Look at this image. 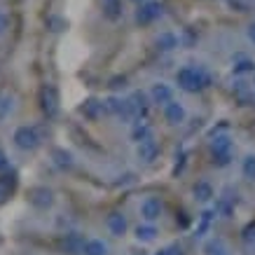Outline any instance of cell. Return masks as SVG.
<instances>
[{"label":"cell","mask_w":255,"mask_h":255,"mask_svg":"<svg viewBox=\"0 0 255 255\" xmlns=\"http://www.w3.org/2000/svg\"><path fill=\"white\" fill-rule=\"evenodd\" d=\"M152 138V129H150V124L145 122H133L131 127V140L138 145V143H143V140Z\"/></svg>","instance_id":"obj_17"},{"label":"cell","mask_w":255,"mask_h":255,"mask_svg":"<svg viewBox=\"0 0 255 255\" xmlns=\"http://www.w3.org/2000/svg\"><path fill=\"white\" fill-rule=\"evenodd\" d=\"M85 237L78 232H68V234H63V239H61V251L66 255H85Z\"/></svg>","instance_id":"obj_7"},{"label":"cell","mask_w":255,"mask_h":255,"mask_svg":"<svg viewBox=\"0 0 255 255\" xmlns=\"http://www.w3.org/2000/svg\"><path fill=\"white\" fill-rule=\"evenodd\" d=\"M216 216H223V218L232 216V201L227 199V197H220L216 201Z\"/></svg>","instance_id":"obj_24"},{"label":"cell","mask_w":255,"mask_h":255,"mask_svg":"<svg viewBox=\"0 0 255 255\" xmlns=\"http://www.w3.org/2000/svg\"><path fill=\"white\" fill-rule=\"evenodd\" d=\"M106 113L120 117L124 122H131V106H129V99H122V96H110L106 101Z\"/></svg>","instance_id":"obj_5"},{"label":"cell","mask_w":255,"mask_h":255,"mask_svg":"<svg viewBox=\"0 0 255 255\" xmlns=\"http://www.w3.org/2000/svg\"><path fill=\"white\" fill-rule=\"evenodd\" d=\"M136 155H138V159H143L145 164L155 162L157 155H159V143H157L155 138L143 140V143H138V147H136Z\"/></svg>","instance_id":"obj_11"},{"label":"cell","mask_w":255,"mask_h":255,"mask_svg":"<svg viewBox=\"0 0 255 255\" xmlns=\"http://www.w3.org/2000/svg\"><path fill=\"white\" fill-rule=\"evenodd\" d=\"M241 173H244V178H248V180H255V155H246V157H244Z\"/></svg>","instance_id":"obj_23"},{"label":"cell","mask_w":255,"mask_h":255,"mask_svg":"<svg viewBox=\"0 0 255 255\" xmlns=\"http://www.w3.org/2000/svg\"><path fill=\"white\" fill-rule=\"evenodd\" d=\"M232 138L223 133V136H216V138L211 140V155H213V164L216 166H227V164L232 162Z\"/></svg>","instance_id":"obj_2"},{"label":"cell","mask_w":255,"mask_h":255,"mask_svg":"<svg viewBox=\"0 0 255 255\" xmlns=\"http://www.w3.org/2000/svg\"><path fill=\"white\" fill-rule=\"evenodd\" d=\"M40 131L35 129V127H19L14 131V145L19 147V150H26V152H31V150H35V147H40Z\"/></svg>","instance_id":"obj_3"},{"label":"cell","mask_w":255,"mask_h":255,"mask_svg":"<svg viewBox=\"0 0 255 255\" xmlns=\"http://www.w3.org/2000/svg\"><path fill=\"white\" fill-rule=\"evenodd\" d=\"M157 227L155 223H143L136 227V239L140 241V244H150V241H155L157 239Z\"/></svg>","instance_id":"obj_15"},{"label":"cell","mask_w":255,"mask_h":255,"mask_svg":"<svg viewBox=\"0 0 255 255\" xmlns=\"http://www.w3.org/2000/svg\"><path fill=\"white\" fill-rule=\"evenodd\" d=\"M106 225H108V230L113 237H124L127 234V230H129V223H127V216L124 213H120V211H113L108 216V220H106Z\"/></svg>","instance_id":"obj_10"},{"label":"cell","mask_w":255,"mask_h":255,"mask_svg":"<svg viewBox=\"0 0 255 255\" xmlns=\"http://www.w3.org/2000/svg\"><path fill=\"white\" fill-rule=\"evenodd\" d=\"M150 101L157 103V106H166V103L173 101V89L166 82H155L152 89H150Z\"/></svg>","instance_id":"obj_9"},{"label":"cell","mask_w":255,"mask_h":255,"mask_svg":"<svg viewBox=\"0 0 255 255\" xmlns=\"http://www.w3.org/2000/svg\"><path fill=\"white\" fill-rule=\"evenodd\" d=\"M232 70L237 73V75H241V73H253V70H255V63L251 61V59H241V61H237L232 66Z\"/></svg>","instance_id":"obj_27"},{"label":"cell","mask_w":255,"mask_h":255,"mask_svg":"<svg viewBox=\"0 0 255 255\" xmlns=\"http://www.w3.org/2000/svg\"><path fill=\"white\" fill-rule=\"evenodd\" d=\"M157 16H159V5H157V2H145V5L138 9L136 19H138L140 23H150V21H155Z\"/></svg>","instance_id":"obj_18"},{"label":"cell","mask_w":255,"mask_h":255,"mask_svg":"<svg viewBox=\"0 0 255 255\" xmlns=\"http://www.w3.org/2000/svg\"><path fill=\"white\" fill-rule=\"evenodd\" d=\"M85 255H108V246L101 239H89L85 244Z\"/></svg>","instance_id":"obj_22"},{"label":"cell","mask_w":255,"mask_h":255,"mask_svg":"<svg viewBox=\"0 0 255 255\" xmlns=\"http://www.w3.org/2000/svg\"><path fill=\"white\" fill-rule=\"evenodd\" d=\"M5 166H7V157H5V152L0 150V171L5 169Z\"/></svg>","instance_id":"obj_32"},{"label":"cell","mask_w":255,"mask_h":255,"mask_svg":"<svg viewBox=\"0 0 255 255\" xmlns=\"http://www.w3.org/2000/svg\"><path fill=\"white\" fill-rule=\"evenodd\" d=\"M157 47H159V49H164V52H171V49H176V47H178L176 35H171V33H164L162 38L157 40Z\"/></svg>","instance_id":"obj_25"},{"label":"cell","mask_w":255,"mask_h":255,"mask_svg":"<svg viewBox=\"0 0 255 255\" xmlns=\"http://www.w3.org/2000/svg\"><path fill=\"white\" fill-rule=\"evenodd\" d=\"M9 110H12V96L2 94V96H0V117L9 115Z\"/></svg>","instance_id":"obj_28"},{"label":"cell","mask_w":255,"mask_h":255,"mask_svg":"<svg viewBox=\"0 0 255 255\" xmlns=\"http://www.w3.org/2000/svg\"><path fill=\"white\" fill-rule=\"evenodd\" d=\"M192 192H194V199L201 201V204H206V201H211L213 197H216V192H213L211 183H206V180H199V183L192 187Z\"/></svg>","instance_id":"obj_16"},{"label":"cell","mask_w":255,"mask_h":255,"mask_svg":"<svg viewBox=\"0 0 255 255\" xmlns=\"http://www.w3.org/2000/svg\"><path fill=\"white\" fill-rule=\"evenodd\" d=\"M5 31H7V16L0 14V35H2Z\"/></svg>","instance_id":"obj_31"},{"label":"cell","mask_w":255,"mask_h":255,"mask_svg":"<svg viewBox=\"0 0 255 255\" xmlns=\"http://www.w3.org/2000/svg\"><path fill=\"white\" fill-rule=\"evenodd\" d=\"M155 255H183V248L178 246V244H169V246L159 248Z\"/></svg>","instance_id":"obj_29"},{"label":"cell","mask_w":255,"mask_h":255,"mask_svg":"<svg viewBox=\"0 0 255 255\" xmlns=\"http://www.w3.org/2000/svg\"><path fill=\"white\" fill-rule=\"evenodd\" d=\"M16 185V173L12 171V173H5V176H0V192L5 194L9 192V190H14Z\"/></svg>","instance_id":"obj_26"},{"label":"cell","mask_w":255,"mask_h":255,"mask_svg":"<svg viewBox=\"0 0 255 255\" xmlns=\"http://www.w3.org/2000/svg\"><path fill=\"white\" fill-rule=\"evenodd\" d=\"M31 204L38 206V209H49V206L54 204L52 190H47V187H35V190H31Z\"/></svg>","instance_id":"obj_13"},{"label":"cell","mask_w":255,"mask_h":255,"mask_svg":"<svg viewBox=\"0 0 255 255\" xmlns=\"http://www.w3.org/2000/svg\"><path fill=\"white\" fill-rule=\"evenodd\" d=\"M52 157H54V164L59 166V169H73V155H70L68 150H61V147H56L54 152H52Z\"/></svg>","instance_id":"obj_21"},{"label":"cell","mask_w":255,"mask_h":255,"mask_svg":"<svg viewBox=\"0 0 255 255\" xmlns=\"http://www.w3.org/2000/svg\"><path fill=\"white\" fill-rule=\"evenodd\" d=\"M248 38L253 40V45H255V23H253V26H251V28H248Z\"/></svg>","instance_id":"obj_33"},{"label":"cell","mask_w":255,"mask_h":255,"mask_svg":"<svg viewBox=\"0 0 255 255\" xmlns=\"http://www.w3.org/2000/svg\"><path fill=\"white\" fill-rule=\"evenodd\" d=\"M80 113L89 120H99L103 113H106V101H96V99H89L85 101V106L80 108Z\"/></svg>","instance_id":"obj_14"},{"label":"cell","mask_w":255,"mask_h":255,"mask_svg":"<svg viewBox=\"0 0 255 255\" xmlns=\"http://www.w3.org/2000/svg\"><path fill=\"white\" fill-rule=\"evenodd\" d=\"M162 213H164V204H162V199H157V197H147V199L140 204V216H143L145 223L159 220Z\"/></svg>","instance_id":"obj_8"},{"label":"cell","mask_w":255,"mask_h":255,"mask_svg":"<svg viewBox=\"0 0 255 255\" xmlns=\"http://www.w3.org/2000/svg\"><path fill=\"white\" fill-rule=\"evenodd\" d=\"M211 75L204 68H197V66H185L176 73V85L187 94H197L204 92L206 87H211Z\"/></svg>","instance_id":"obj_1"},{"label":"cell","mask_w":255,"mask_h":255,"mask_svg":"<svg viewBox=\"0 0 255 255\" xmlns=\"http://www.w3.org/2000/svg\"><path fill=\"white\" fill-rule=\"evenodd\" d=\"M185 108H183V103H178V101H171V103H166L164 106V120L169 124H183L185 122Z\"/></svg>","instance_id":"obj_12"},{"label":"cell","mask_w":255,"mask_h":255,"mask_svg":"<svg viewBox=\"0 0 255 255\" xmlns=\"http://www.w3.org/2000/svg\"><path fill=\"white\" fill-rule=\"evenodd\" d=\"M216 218V209H206L199 213V225H197V237H204V234L211 230V223Z\"/></svg>","instance_id":"obj_19"},{"label":"cell","mask_w":255,"mask_h":255,"mask_svg":"<svg viewBox=\"0 0 255 255\" xmlns=\"http://www.w3.org/2000/svg\"><path fill=\"white\" fill-rule=\"evenodd\" d=\"M244 241H246V244H251V241H253V244H255V225H248V227H246V232H244Z\"/></svg>","instance_id":"obj_30"},{"label":"cell","mask_w":255,"mask_h":255,"mask_svg":"<svg viewBox=\"0 0 255 255\" xmlns=\"http://www.w3.org/2000/svg\"><path fill=\"white\" fill-rule=\"evenodd\" d=\"M40 108L47 117H56L59 113V92L54 85H42L40 89Z\"/></svg>","instance_id":"obj_4"},{"label":"cell","mask_w":255,"mask_h":255,"mask_svg":"<svg viewBox=\"0 0 255 255\" xmlns=\"http://www.w3.org/2000/svg\"><path fill=\"white\" fill-rule=\"evenodd\" d=\"M150 103H152V101L147 99L143 92H133L131 96H129V106H131L133 122H143V120H145L147 110H150Z\"/></svg>","instance_id":"obj_6"},{"label":"cell","mask_w":255,"mask_h":255,"mask_svg":"<svg viewBox=\"0 0 255 255\" xmlns=\"http://www.w3.org/2000/svg\"><path fill=\"white\" fill-rule=\"evenodd\" d=\"M204 253L206 255H232L230 253V248L225 246L223 239H209L204 244Z\"/></svg>","instance_id":"obj_20"}]
</instances>
